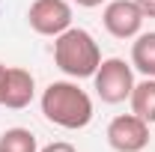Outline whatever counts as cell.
I'll use <instances>...</instances> for the list:
<instances>
[{"label": "cell", "instance_id": "cell-1", "mask_svg": "<svg viewBox=\"0 0 155 152\" xmlns=\"http://www.w3.org/2000/svg\"><path fill=\"white\" fill-rule=\"evenodd\" d=\"M39 104H42V116L66 131H81L93 122V98L87 95V90L78 87V81L48 84Z\"/></svg>", "mask_w": 155, "mask_h": 152}, {"label": "cell", "instance_id": "cell-2", "mask_svg": "<svg viewBox=\"0 0 155 152\" xmlns=\"http://www.w3.org/2000/svg\"><path fill=\"white\" fill-rule=\"evenodd\" d=\"M54 63L63 75L84 81V78H93L101 63V51H98V42L93 39L90 30L84 27H69L66 33H60L54 39Z\"/></svg>", "mask_w": 155, "mask_h": 152}, {"label": "cell", "instance_id": "cell-3", "mask_svg": "<svg viewBox=\"0 0 155 152\" xmlns=\"http://www.w3.org/2000/svg\"><path fill=\"white\" fill-rule=\"evenodd\" d=\"M134 69L131 63H125L122 57H107L98 63L96 75H93V90L104 104H122L131 90H134Z\"/></svg>", "mask_w": 155, "mask_h": 152}, {"label": "cell", "instance_id": "cell-4", "mask_svg": "<svg viewBox=\"0 0 155 152\" xmlns=\"http://www.w3.org/2000/svg\"><path fill=\"white\" fill-rule=\"evenodd\" d=\"M27 24L39 36L57 39L72 27V3L69 0H33L27 9Z\"/></svg>", "mask_w": 155, "mask_h": 152}, {"label": "cell", "instance_id": "cell-5", "mask_svg": "<svg viewBox=\"0 0 155 152\" xmlns=\"http://www.w3.org/2000/svg\"><path fill=\"white\" fill-rule=\"evenodd\" d=\"M107 146L114 152H143L149 146V122L137 114H119L107 125Z\"/></svg>", "mask_w": 155, "mask_h": 152}, {"label": "cell", "instance_id": "cell-6", "mask_svg": "<svg viewBox=\"0 0 155 152\" xmlns=\"http://www.w3.org/2000/svg\"><path fill=\"white\" fill-rule=\"evenodd\" d=\"M143 21H146V15L140 12V6L134 0H110L104 6V12H101L104 30L114 39H122V42L125 39H134L143 30Z\"/></svg>", "mask_w": 155, "mask_h": 152}, {"label": "cell", "instance_id": "cell-7", "mask_svg": "<svg viewBox=\"0 0 155 152\" xmlns=\"http://www.w3.org/2000/svg\"><path fill=\"white\" fill-rule=\"evenodd\" d=\"M36 95V78L30 75L27 69L21 66H9L6 78H3V95H0V104L9 107V111H24Z\"/></svg>", "mask_w": 155, "mask_h": 152}, {"label": "cell", "instance_id": "cell-8", "mask_svg": "<svg viewBox=\"0 0 155 152\" xmlns=\"http://www.w3.org/2000/svg\"><path fill=\"white\" fill-rule=\"evenodd\" d=\"M131 69L143 78H155V30L137 33L131 42Z\"/></svg>", "mask_w": 155, "mask_h": 152}, {"label": "cell", "instance_id": "cell-9", "mask_svg": "<svg viewBox=\"0 0 155 152\" xmlns=\"http://www.w3.org/2000/svg\"><path fill=\"white\" fill-rule=\"evenodd\" d=\"M128 101H131V114H137L143 122H155V78H143V81H137L131 95H128Z\"/></svg>", "mask_w": 155, "mask_h": 152}, {"label": "cell", "instance_id": "cell-10", "mask_svg": "<svg viewBox=\"0 0 155 152\" xmlns=\"http://www.w3.org/2000/svg\"><path fill=\"white\" fill-rule=\"evenodd\" d=\"M0 152H39V143H36V134L30 128H6L0 134Z\"/></svg>", "mask_w": 155, "mask_h": 152}, {"label": "cell", "instance_id": "cell-11", "mask_svg": "<svg viewBox=\"0 0 155 152\" xmlns=\"http://www.w3.org/2000/svg\"><path fill=\"white\" fill-rule=\"evenodd\" d=\"M39 152H78L72 143H66V140H54V143H48V146H42Z\"/></svg>", "mask_w": 155, "mask_h": 152}, {"label": "cell", "instance_id": "cell-12", "mask_svg": "<svg viewBox=\"0 0 155 152\" xmlns=\"http://www.w3.org/2000/svg\"><path fill=\"white\" fill-rule=\"evenodd\" d=\"M137 6H140V12L146 15V18H155V0H134Z\"/></svg>", "mask_w": 155, "mask_h": 152}, {"label": "cell", "instance_id": "cell-13", "mask_svg": "<svg viewBox=\"0 0 155 152\" xmlns=\"http://www.w3.org/2000/svg\"><path fill=\"white\" fill-rule=\"evenodd\" d=\"M72 3H78L81 9H96V6H101L104 0H72Z\"/></svg>", "mask_w": 155, "mask_h": 152}, {"label": "cell", "instance_id": "cell-14", "mask_svg": "<svg viewBox=\"0 0 155 152\" xmlns=\"http://www.w3.org/2000/svg\"><path fill=\"white\" fill-rule=\"evenodd\" d=\"M3 78H6V66L0 63V95H3Z\"/></svg>", "mask_w": 155, "mask_h": 152}]
</instances>
